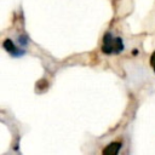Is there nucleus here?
<instances>
[{
    "label": "nucleus",
    "instance_id": "20e7f679",
    "mask_svg": "<svg viewBox=\"0 0 155 155\" xmlns=\"http://www.w3.org/2000/svg\"><path fill=\"white\" fill-rule=\"evenodd\" d=\"M36 87H40V88H46V87H48V82L46 81V80H40V81H38L36 82Z\"/></svg>",
    "mask_w": 155,
    "mask_h": 155
},
{
    "label": "nucleus",
    "instance_id": "f257e3e1",
    "mask_svg": "<svg viewBox=\"0 0 155 155\" xmlns=\"http://www.w3.org/2000/svg\"><path fill=\"white\" fill-rule=\"evenodd\" d=\"M124 50V44L121 38H113L110 33H105L103 38L102 51L107 54L110 53H120Z\"/></svg>",
    "mask_w": 155,
    "mask_h": 155
},
{
    "label": "nucleus",
    "instance_id": "39448f33",
    "mask_svg": "<svg viewBox=\"0 0 155 155\" xmlns=\"http://www.w3.org/2000/svg\"><path fill=\"white\" fill-rule=\"evenodd\" d=\"M18 41H19L21 45H24V46L28 44V39H27V36H24V35H21V36L18 38Z\"/></svg>",
    "mask_w": 155,
    "mask_h": 155
},
{
    "label": "nucleus",
    "instance_id": "423d86ee",
    "mask_svg": "<svg viewBox=\"0 0 155 155\" xmlns=\"http://www.w3.org/2000/svg\"><path fill=\"white\" fill-rule=\"evenodd\" d=\"M150 65L153 67L154 73H155V51L153 52V54H151V57H150Z\"/></svg>",
    "mask_w": 155,
    "mask_h": 155
},
{
    "label": "nucleus",
    "instance_id": "7ed1b4c3",
    "mask_svg": "<svg viewBox=\"0 0 155 155\" xmlns=\"http://www.w3.org/2000/svg\"><path fill=\"white\" fill-rule=\"evenodd\" d=\"M120 149H121V143L120 142H113L109 145H107L102 153H103V155H116Z\"/></svg>",
    "mask_w": 155,
    "mask_h": 155
},
{
    "label": "nucleus",
    "instance_id": "f03ea898",
    "mask_svg": "<svg viewBox=\"0 0 155 155\" xmlns=\"http://www.w3.org/2000/svg\"><path fill=\"white\" fill-rule=\"evenodd\" d=\"M2 46H4V48H5L10 54H12V56H15V57H19V56L24 54V51H19V50L15 46V44L12 42V40H10V39H6V40L4 41V44H2Z\"/></svg>",
    "mask_w": 155,
    "mask_h": 155
}]
</instances>
